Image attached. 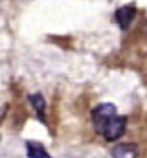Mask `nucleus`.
Masks as SVG:
<instances>
[{"label": "nucleus", "mask_w": 147, "mask_h": 158, "mask_svg": "<svg viewBox=\"0 0 147 158\" xmlns=\"http://www.w3.org/2000/svg\"><path fill=\"white\" fill-rule=\"evenodd\" d=\"M92 119L96 125V131L109 142H114L123 136L125 127H127V118L118 114L116 105L112 103H101L94 109Z\"/></svg>", "instance_id": "1"}, {"label": "nucleus", "mask_w": 147, "mask_h": 158, "mask_svg": "<svg viewBox=\"0 0 147 158\" xmlns=\"http://www.w3.org/2000/svg\"><path fill=\"white\" fill-rule=\"evenodd\" d=\"M134 17H136V9L132 6H123V7H120L116 11V22L120 24L121 30H127L132 24Z\"/></svg>", "instance_id": "2"}, {"label": "nucleus", "mask_w": 147, "mask_h": 158, "mask_svg": "<svg viewBox=\"0 0 147 158\" xmlns=\"http://www.w3.org/2000/svg\"><path fill=\"white\" fill-rule=\"evenodd\" d=\"M112 158H136L138 156V147L134 143H120L110 151Z\"/></svg>", "instance_id": "3"}, {"label": "nucleus", "mask_w": 147, "mask_h": 158, "mask_svg": "<svg viewBox=\"0 0 147 158\" xmlns=\"http://www.w3.org/2000/svg\"><path fill=\"white\" fill-rule=\"evenodd\" d=\"M26 149H28V156L30 158H52L48 155V151L44 149V145L39 143V142H33V140L26 142Z\"/></svg>", "instance_id": "4"}, {"label": "nucleus", "mask_w": 147, "mask_h": 158, "mask_svg": "<svg viewBox=\"0 0 147 158\" xmlns=\"http://www.w3.org/2000/svg\"><path fill=\"white\" fill-rule=\"evenodd\" d=\"M30 101H32V105L35 107L39 118L44 121V109H46V101H44V98H42L40 94H32V96H30Z\"/></svg>", "instance_id": "5"}]
</instances>
